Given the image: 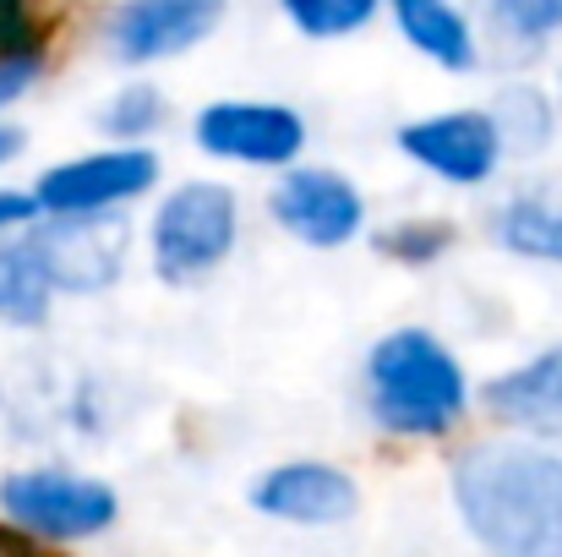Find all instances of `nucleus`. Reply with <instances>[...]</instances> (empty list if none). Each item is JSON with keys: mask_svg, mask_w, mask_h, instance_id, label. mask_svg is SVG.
Returning a JSON list of instances; mask_svg holds the SVG:
<instances>
[{"mask_svg": "<svg viewBox=\"0 0 562 557\" xmlns=\"http://www.w3.org/2000/svg\"><path fill=\"white\" fill-rule=\"evenodd\" d=\"M224 22V0H126L110 16V49L132 66L187 55Z\"/></svg>", "mask_w": 562, "mask_h": 557, "instance_id": "9b49d317", "label": "nucleus"}, {"mask_svg": "<svg viewBox=\"0 0 562 557\" xmlns=\"http://www.w3.org/2000/svg\"><path fill=\"white\" fill-rule=\"evenodd\" d=\"M33 219H38L33 191H0V230H11V224H33Z\"/></svg>", "mask_w": 562, "mask_h": 557, "instance_id": "4be33fe9", "label": "nucleus"}, {"mask_svg": "<svg viewBox=\"0 0 562 557\" xmlns=\"http://www.w3.org/2000/svg\"><path fill=\"white\" fill-rule=\"evenodd\" d=\"M154 181H159V159L148 148H110V154H88V159H66V165L44 170L33 186V202L49 219L110 213L115 202L143 197Z\"/></svg>", "mask_w": 562, "mask_h": 557, "instance_id": "423d86ee", "label": "nucleus"}, {"mask_svg": "<svg viewBox=\"0 0 562 557\" xmlns=\"http://www.w3.org/2000/svg\"><path fill=\"white\" fill-rule=\"evenodd\" d=\"M0 557H22V547H11V542L0 536Z\"/></svg>", "mask_w": 562, "mask_h": 557, "instance_id": "b1692460", "label": "nucleus"}, {"mask_svg": "<svg viewBox=\"0 0 562 557\" xmlns=\"http://www.w3.org/2000/svg\"><path fill=\"white\" fill-rule=\"evenodd\" d=\"M0 55H33L27 49V0H0Z\"/></svg>", "mask_w": 562, "mask_h": 557, "instance_id": "412c9836", "label": "nucleus"}, {"mask_svg": "<svg viewBox=\"0 0 562 557\" xmlns=\"http://www.w3.org/2000/svg\"><path fill=\"white\" fill-rule=\"evenodd\" d=\"M367 388L372 415L398 437H442L470 404L459 361L426 328H398L376 339L367 356Z\"/></svg>", "mask_w": 562, "mask_h": 557, "instance_id": "f03ea898", "label": "nucleus"}, {"mask_svg": "<svg viewBox=\"0 0 562 557\" xmlns=\"http://www.w3.org/2000/svg\"><path fill=\"white\" fill-rule=\"evenodd\" d=\"M251 503H257V514H268V520H279V525L323 531V525L356 520L361 487H356L339 465L295 459V465H273V470L251 487Z\"/></svg>", "mask_w": 562, "mask_h": 557, "instance_id": "9d476101", "label": "nucleus"}, {"mask_svg": "<svg viewBox=\"0 0 562 557\" xmlns=\"http://www.w3.org/2000/svg\"><path fill=\"white\" fill-rule=\"evenodd\" d=\"M453 503L486 557H562V459L536 443H481L453 465Z\"/></svg>", "mask_w": 562, "mask_h": 557, "instance_id": "f257e3e1", "label": "nucleus"}, {"mask_svg": "<svg viewBox=\"0 0 562 557\" xmlns=\"http://www.w3.org/2000/svg\"><path fill=\"white\" fill-rule=\"evenodd\" d=\"M393 16H398V33L437 66H448V71L475 66V33L453 0H393Z\"/></svg>", "mask_w": 562, "mask_h": 557, "instance_id": "ddd939ff", "label": "nucleus"}, {"mask_svg": "<svg viewBox=\"0 0 562 557\" xmlns=\"http://www.w3.org/2000/svg\"><path fill=\"white\" fill-rule=\"evenodd\" d=\"M497 241H503L508 252L530 257V263H558L562 268V208L530 202V197L508 202V208L497 213Z\"/></svg>", "mask_w": 562, "mask_h": 557, "instance_id": "2eb2a0df", "label": "nucleus"}, {"mask_svg": "<svg viewBox=\"0 0 562 557\" xmlns=\"http://www.w3.org/2000/svg\"><path fill=\"white\" fill-rule=\"evenodd\" d=\"M486 404H492V415H503L514 426H530V432L562 426V345L536 356V361H525L508 377H497L486 388Z\"/></svg>", "mask_w": 562, "mask_h": 557, "instance_id": "f8f14e48", "label": "nucleus"}, {"mask_svg": "<svg viewBox=\"0 0 562 557\" xmlns=\"http://www.w3.org/2000/svg\"><path fill=\"white\" fill-rule=\"evenodd\" d=\"M398 148L448 186L492 181V170L503 159V143H497V126L486 110H448V115L409 121L398 132Z\"/></svg>", "mask_w": 562, "mask_h": 557, "instance_id": "6e6552de", "label": "nucleus"}, {"mask_svg": "<svg viewBox=\"0 0 562 557\" xmlns=\"http://www.w3.org/2000/svg\"><path fill=\"white\" fill-rule=\"evenodd\" d=\"M38 77V55H0V110L11 99H22Z\"/></svg>", "mask_w": 562, "mask_h": 557, "instance_id": "aec40b11", "label": "nucleus"}, {"mask_svg": "<svg viewBox=\"0 0 562 557\" xmlns=\"http://www.w3.org/2000/svg\"><path fill=\"white\" fill-rule=\"evenodd\" d=\"M492 126H497V143L536 154V148L552 137V104H547L536 88H508V93L497 99V110H492Z\"/></svg>", "mask_w": 562, "mask_h": 557, "instance_id": "dca6fc26", "label": "nucleus"}, {"mask_svg": "<svg viewBox=\"0 0 562 557\" xmlns=\"http://www.w3.org/2000/svg\"><path fill=\"white\" fill-rule=\"evenodd\" d=\"M49 279L27 246H0V323L33 328L49 318Z\"/></svg>", "mask_w": 562, "mask_h": 557, "instance_id": "4468645a", "label": "nucleus"}, {"mask_svg": "<svg viewBox=\"0 0 562 557\" xmlns=\"http://www.w3.org/2000/svg\"><path fill=\"white\" fill-rule=\"evenodd\" d=\"M235 191L218 181H187L176 186L159 213H154V268L170 285H196L207 279L229 246H235Z\"/></svg>", "mask_w": 562, "mask_h": 557, "instance_id": "7ed1b4c3", "label": "nucleus"}, {"mask_svg": "<svg viewBox=\"0 0 562 557\" xmlns=\"http://www.w3.org/2000/svg\"><path fill=\"white\" fill-rule=\"evenodd\" d=\"M22 143H27V137H22L16 126H0V165H5V159H11V154H16Z\"/></svg>", "mask_w": 562, "mask_h": 557, "instance_id": "5701e85b", "label": "nucleus"}, {"mask_svg": "<svg viewBox=\"0 0 562 557\" xmlns=\"http://www.w3.org/2000/svg\"><path fill=\"white\" fill-rule=\"evenodd\" d=\"M196 143L213 159H235V165H295V154L306 148V121L284 104L224 99L196 115Z\"/></svg>", "mask_w": 562, "mask_h": 557, "instance_id": "0eeeda50", "label": "nucleus"}, {"mask_svg": "<svg viewBox=\"0 0 562 557\" xmlns=\"http://www.w3.org/2000/svg\"><path fill=\"white\" fill-rule=\"evenodd\" d=\"M492 16L508 38H525V44L562 33V0H492Z\"/></svg>", "mask_w": 562, "mask_h": 557, "instance_id": "6ab92c4d", "label": "nucleus"}, {"mask_svg": "<svg viewBox=\"0 0 562 557\" xmlns=\"http://www.w3.org/2000/svg\"><path fill=\"white\" fill-rule=\"evenodd\" d=\"M306 38H345L376 16V0H279Z\"/></svg>", "mask_w": 562, "mask_h": 557, "instance_id": "f3484780", "label": "nucleus"}, {"mask_svg": "<svg viewBox=\"0 0 562 557\" xmlns=\"http://www.w3.org/2000/svg\"><path fill=\"white\" fill-rule=\"evenodd\" d=\"M159 121H165V99H159V88H148V82L115 93V99L104 104V115H99V126H104L110 137H143V132H154Z\"/></svg>", "mask_w": 562, "mask_h": 557, "instance_id": "a211bd4d", "label": "nucleus"}, {"mask_svg": "<svg viewBox=\"0 0 562 557\" xmlns=\"http://www.w3.org/2000/svg\"><path fill=\"white\" fill-rule=\"evenodd\" d=\"M33 263L44 268L49 290L71 296H99L121 279V252H126V219L115 213H77L44 224L33 241H22Z\"/></svg>", "mask_w": 562, "mask_h": 557, "instance_id": "39448f33", "label": "nucleus"}, {"mask_svg": "<svg viewBox=\"0 0 562 557\" xmlns=\"http://www.w3.org/2000/svg\"><path fill=\"white\" fill-rule=\"evenodd\" d=\"M268 208L295 241H306L317 252H334V246L356 241V230L367 219L361 191L339 170H284L273 197H268Z\"/></svg>", "mask_w": 562, "mask_h": 557, "instance_id": "1a4fd4ad", "label": "nucleus"}, {"mask_svg": "<svg viewBox=\"0 0 562 557\" xmlns=\"http://www.w3.org/2000/svg\"><path fill=\"white\" fill-rule=\"evenodd\" d=\"M0 514L33 536L49 542H88L99 531L115 525L121 498L93 481V476H71V470H11L0 481Z\"/></svg>", "mask_w": 562, "mask_h": 557, "instance_id": "20e7f679", "label": "nucleus"}]
</instances>
